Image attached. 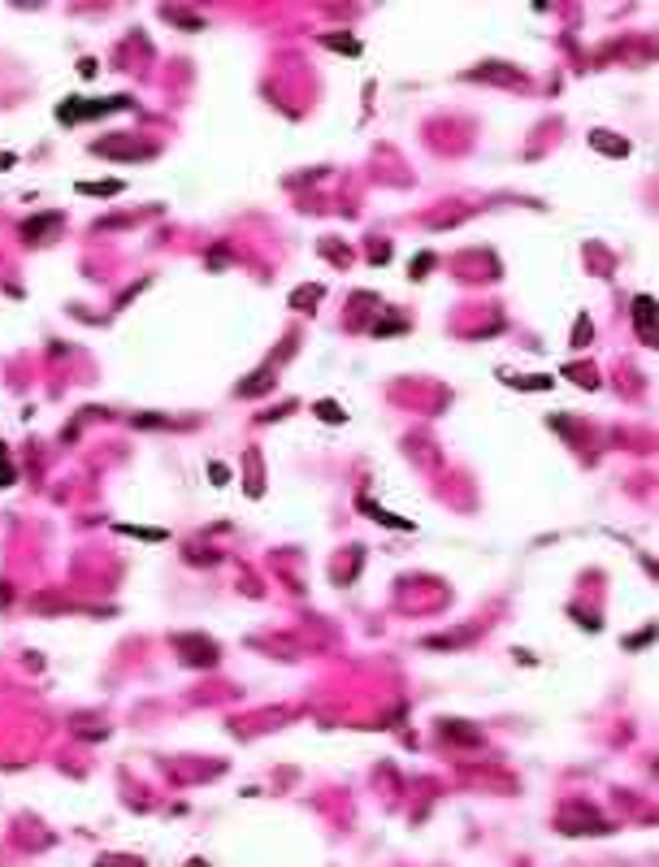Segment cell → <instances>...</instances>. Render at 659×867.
<instances>
[{
  "mask_svg": "<svg viewBox=\"0 0 659 867\" xmlns=\"http://www.w3.org/2000/svg\"><path fill=\"white\" fill-rule=\"evenodd\" d=\"M209 477L217 481V486H226V477H230V469H226V464H213V469H209Z\"/></svg>",
  "mask_w": 659,
  "mask_h": 867,
  "instance_id": "cell-6",
  "label": "cell"
},
{
  "mask_svg": "<svg viewBox=\"0 0 659 867\" xmlns=\"http://www.w3.org/2000/svg\"><path fill=\"white\" fill-rule=\"evenodd\" d=\"M0 486H13V464H9V451L0 447Z\"/></svg>",
  "mask_w": 659,
  "mask_h": 867,
  "instance_id": "cell-3",
  "label": "cell"
},
{
  "mask_svg": "<svg viewBox=\"0 0 659 867\" xmlns=\"http://www.w3.org/2000/svg\"><path fill=\"white\" fill-rule=\"evenodd\" d=\"M187 867H204V863H187Z\"/></svg>",
  "mask_w": 659,
  "mask_h": 867,
  "instance_id": "cell-7",
  "label": "cell"
},
{
  "mask_svg": "<svg viewBox=\"0 0 659 867\" xmlns=\"http://www.w3.org/2000/svg\"><path fill=\"white\" fill-rule=\"evenodd\" d=\"M317 412H321V421H343V408H339V403H317Z\"/></svg>",
  "mask_w": 659,
  "mask_h": 867,
  "instance_id": "cell-5",
  "label": "cell"
},
{
  "mask_svg": "<svg viewBox=\"0 0 659 867\" xmlns=\"http://www.w3.org/2000/svg\"><path fill=\"white\" fill-rule=\"evenodd\" d=\"M122 533H135V538H165V529H135V525H117Z\"/></svg>",
  "mask_w": 659,
  "mask_h": 867,
  "instance_id": "cell-4",
  "label": "cell"
},
{
  "mask_svg": "<svg viewBox=\"0 0 659 867\" xmlns=\"http://www.w3.org/2000/svg\"><path fill=\"white\" fill-rule=\"evenodd\" d=\"M325 48H339V53H347V57L360 53V44H356V39H343V35H325Z\"/></svg>",
  "mask_w": 659,
  "mask_h": 867,
  "instance_id": "cell-2",
  "label": "cell"
},
{
  "mask_svg": "<svg viewBox=\"0 0 659 867\" xmlns=\"http://www.w3.org/2000/svg\"><path fill=\"white\" fill-rule=\"evenodd\" d=\"M633 308H638V321H642V330H651V313H655V299H651V295H638V299H633Z\"/></svg>",
  "mask_w": 659,
  "mask_h": 867,
  "instance_id": "cell-1",
  "label": "cell"
}]
</instances>
